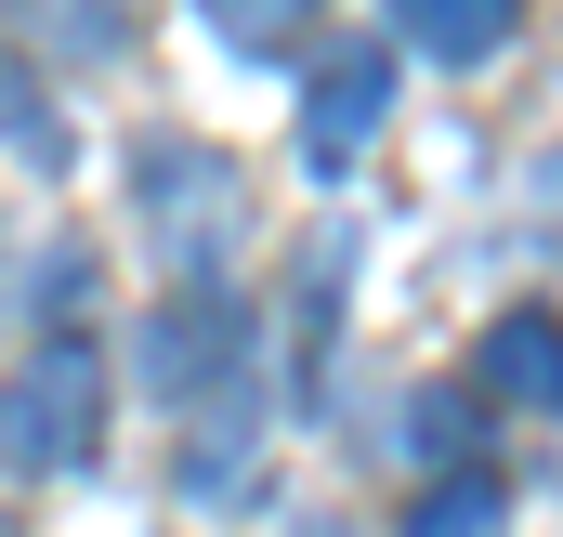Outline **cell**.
I'll use <instances>...</instances> for the list:
<instances>
[{"mask_svg": "<svg viewBox=\"0 0 563 537\" xmlns=\"http://www.w3.org/2000/svg\"><path fill=\"white\" fill-rule=\"evenodd\" d=\"M472 394L498 406H563V315H498L472 341Z\"/></svg>", "mask_w": 563, "mask_h": 537, "instance_id": "5b68a950", "label": "cell"}, {"mask_svg": "<svg viewBox=\"0 0 563 537\" xmlns=\"http://www.w3.org/2000/svg\"><path fill=\"white\" fill-rule=\"evenodd\" d=\"M92 432H106V354L66 328V341H40V354L0 381V459H13V472H79Z\"/></svg>", "mask_w": 563, "mask_h": 537, "instance_id": "6da1fadb", "label": "cell"}, {"mask_svg": "<svg viewBox=\"0 0 563 537\" xmlns=\"http://www.w3.org/2000/svg\"><path fill=\"white\" fill-rule=\"evenodd\" d=\"M132 381H144V394H170V406H184V394H223V381H236V315H223L210 288L170 302V315H144Z\"/></svg>", "mask_w": 563, "mask_h": 537, "instance_id": "7a4b0ae2", "label": "cell"}, {"mask_svg": "<svg viewBox=\"0 0 563 537\" xmlns=\"http://www.w3.org/2000/svg\"><path fill=\"white\" fill-rule=\"evenodd\" d=\"M144 210H157V250H170L184 275H210L223 250H236V171H223V157H170Z\"/></svg>", "mask_w": 563, "mask_h": 537, "instance_id": "3957f363", "label": "cell"}, {"mask_svg": "<svg viewBox=\"0 0 563 537\" xmlns=\"http://www.w3.org/2000/svg\"><path fill=\"white\" fill-rule=\"evenodd\" d=\"M538 237L563 250V144H551V171H538Z\"/></svg>", "mask_w": 563, "mask_h": 537, "instance_id": "8fae6325", "label": "cell"}, {"mask_svg": "<svg viewBox=\"0 0 563 537\" xmlns=\"http://www.w3.org/2000/svg\"><path fill=\"white\" fill-rule=\"evenodd\" d=\"M380 119H394V66H380V53H328V66H314V92H301V157H314V171H341Z\"/></svg>", "mask_w": 563, "mask_h": 537, "instance_id": "277c9868", "label": "cell"}, {"mask_svg": "<svg viewBox=\"0 0 563 537\" xmlns=\"http://www.w3.org/2000/svg\"><path fill=\"white\" fill-rule=\"evenodd\" d=\"M394 26H407L420 53H445V66H485V53L525 26V0H394Z\"/></svg>", "mask_w": 563, "mask_h": 537, "instance_id": "8992f818", "label": "cell"}, {"mask_svg": "<svg viewBox=\"0 0 563 537\" xmlns=\"http://www.w3.org/2000/svg\"><path fill=\"white\" fill-rule=\"evenodd\" d=\"M197 13H210L236 53H288V40L314 26V0H197Z\"/></svg>", "mask_w": 563, "mask_h": 537, "instance_id": "9c48e42d", "label": "cell"}, {"mask_svg": "<svg viewBox=\"0 0 563 537\" xmlns=\"http://www.w3.org/2000/svg\"><path fill=\"white\" fill-rule=\"evenodd\" d=\"M407 537H511V512H498V485H485V472H445L420 512H407Z\"/></svg>", "mask_w": 563, "mask_h": 537, "instance_id": "52a82bcc", "label": "cell"}, {"mask_svg": "<svg viewBox=\"0 0 563 537\" xmlns=\"http://www.w3.org/2000/svg\"><path fill=\"white\" fill-rule=\"evenodd\" d=\"M420 446H432V459H459V446H472V406L432 394V406H420Z\"/></svg>", "mask_w": 563, "mask_h": 537, "instance_id": "30bf717a", "label": "cell"}, {"mask_svg": "<svg viewBox=\"0 0 563 537\" xmlns=\"http://www.w3.org/2000/svg\"><path fill=\"white\" fill-rule=\"evenodd\" d=\"M13 26L53 40V53H106V40L132 26V0H13Z\"/></svg>", "mask_w": 563, "mask_h": 537, "instance_id": "ba28073f", "label": "cell"}]
</instances>
